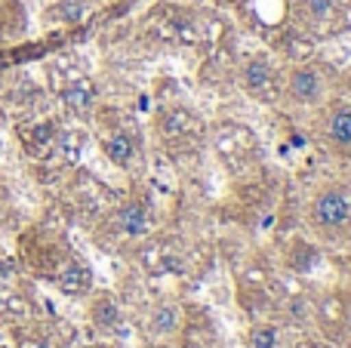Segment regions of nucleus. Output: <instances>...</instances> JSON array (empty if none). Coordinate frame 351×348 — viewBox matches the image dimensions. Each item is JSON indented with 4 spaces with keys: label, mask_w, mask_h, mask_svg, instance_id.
<instances>
[{
    "label": "nucleus",
    "mask_w": 351,
    "mask_h": 348,
    "mask_svg": "<svg viewBox=\"0 0 351 348\" xmlns=\"http://www.w3.org/2000/svg\"><path fill=\"white\" fill-rule=\"evenodd\" d=\"M348 216H351V207L342 191H324L315 201V219L324 228H342L348 222Z\"/></svg>",
    "instance_id": "nucleus-1"
},
{
    "label": "nucleus",
    "mask_w": 351,
    "mask_h": 348,
    "mask_svg": "<svg viewBox=\"0 0 351 348\" xmlns=\"http://www.w3.org/2000/svg\"><path fill=\"white\" fill-rule=\"evenodd\" d=\"M287 90H290L293 102H315L317 96H321V77H317L315 68H296V71L290 74V84H287Z\"/></svg>",
    "instance_id": "nucleus-2"
},
{
    "label": "nucleus",
    "mask_w": 351,
    "mask_h": 348,
    "mask_svg": "<svg viewBox=\"0 0 351 348\" xmlns=\"http://www.w3.org/2000/svg\"><path fill=\"white\" fill-rule=\"evenodd\" d=\"M243 84H247L250 92H256V96H268V90H271V68H268V62L256 59L250 62L247 68H243Z\"/></svg>",
    "instance_id": "nucleus-3"
},
{
    "label": "nucleus",
    "mask_w": 351,
    "mask_h": 348,
    "mask_svg": "<svg viewBox=\"0 0 351 348\" xmlns=\"http://www.w3.org/2000/svg\"><path fill=\"white\" fill-rule=\"evenodd\" d=\"M102 148H105V154H108L117 166H127L130 160H133V151H136L133 139H130L127 133H111L108 139L102 142Z\"/></svg>",
    "instance_id": "nucleus-4"
},
{
    "label": "nucleus",
    "mask_w": 351,
    "mask_h": 348,
    "mask_svg": "<svg viewBox=\"0 0 351 348\" xmlns=\"http://www.w3.org/2000/svg\"><path fill=\"white\" fill-rule=\"evenodd\" d=\"M59 287H62V293H68V296L86 293V290H90V271H86L84 265H65L59 275Z\"/></svg>",
    "instance_id": "nucleus-5"
},
{
    "label": "nucleus",
    "mask_w": 351,
    "mask_h": 348,
    "mask_svg": "<svg viewBox=\"0 0 351 348\" xmlns=\"http://www.w3.org/2000/svg\"><path fill=\"white\" fill-rule=\"evenodd\" d=\"M327 136H330V142H336L339 148L351 145V108H339V111H333V114H330Z\"/></svg>",
    "instance_id": "nucleus-6"
},
{
    "label": "nucleus",
    "mask_w": 351,
    "mask_h": 348,
    "mask_svg": "<svg viewBox=\"0 0 351 348\" xmlns=\"http://www.w3.org/2000/svg\"><path fill=\"white\" fill-rule=\"evenodd\" d=\"M93 86L86 84V80H80V84H74V86H68L65 90V105L68 108H74V111H86L93 105Z\"/></svg>",
    "instance_id": "nucleus-7"
},
{
    "label": "nucleus",
    "mask_w": 351,
    "mask_h": 348,
    "mask_svg": "<svg viewBox=\"0 0 351 348\" xmlns=\"http://www.w3.org/2000/svg\"><path fill=\"white\" fill-rule=\"evenodd\" d=\"M145 210L139 207V203H130V207L121 210V228L127 234H142L145 232Z\"/></svg>",
    "instance_id": "nucleus-8"
},
{
    "label": "nucleus",
    "mask_w": 351,
    "mask_h": 348,
    "mask_svg": "<svg viewBox=\"0 0 351 348\" xmlns=\"http://www.w3.org/2000/svg\"><path fill=\"white\" fill-rule=\"evenodd\" d=\"M93 318H96L99 327H114L117 321H121V308H117L111 299H102L93 306Z\"/></svg>",
    "instance_id": "nucleus-9"
},
{
    "label": "nucleus",
    "mask_w": 351,
    "mask_h": 348,
    "mask_svg": "<svg viewBox=\"0 0 351 348\" xmlns=\"http://www.w3.org/2000/svg\"><path fill=\"white\" fill-rule=\"evenodd\" d=\"M176 324H179V312H176L173 306H164L152 314V330L154 333H170V330H176Z\"/></svg>",
    "instance_id": "nucleus-10"
},
{
    "label": "nucleus",
    "mask_w": 351,
    "mask_h": 348,
    "mask_svg": "<svg viewBox=\"0 0 351 348\" xmlns=\"http://www.w3.org/2000/svg\"><path fill=\"white\" fill-rule=\"evenodd\" d=\"M336 10L333 0H302V12L305 18H311V22H324V18H330Z\"/></svg>",
    "instance_id": "nucleus-11"
},
{
    "label": "nucleus",
    "mask_w": 351,
    "mask_h": 348,
    "mask_svg": "<svg viewBox=\"0 0 351 348\" xmlns=\"http://www.w3.org/2000/svg\"><path fill=\"white\" fill-rule=\"evenodd\" d=\"M84 10H86L84 0H65V3H59L53 12L62 18V22H77V18L84 16Z\"/></svg>",
    "instance_id": "nucleus-12"
},
{
    "label": "nucleus",
    "mask_w": 351,
    "mask_h": 348,
    "mask_svg": "<svg viewBox=\"0 0 351 348\" xmlns=\"http://www.w3.org/2000/svg\"><path fill=\"white\" fill-rule=\"evenodd\" d=\"M274 345H278L274 327H259V330L253 333V348H274Z\"/></svg>",
    "instance_id": "nucleus-13"
},
{
    "label": "nucleus",
    "mask_w": 351,
    "mask_h": 348,
    "mask_svg": "<svg viewBox=\"0 0 351 348\" xmlns=\"http://www.w3.org/2000/svg\"><path fill=\"white\" fill-rule=\"evenodd\" d=\"M28 348H49V343H34V345H28Z\"/></svg>",
    "instance_id": "nucleus-14"
}]
</instances>
